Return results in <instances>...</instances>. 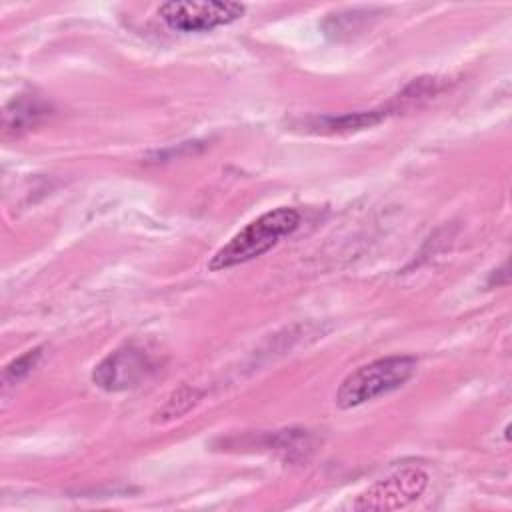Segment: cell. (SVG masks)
<instances>
[{
	"instance_id": "cell-7",
	"label": "cell",
	"mask_w": 512,
	"mask_h": 512,
	"mask_svg": "<svg viewBox=\"0 0 512 512\" xmlns=\"http://www.w3.org/2000/svg\"><path fill=\"white\" fill-rule=\"evenodd\" d=\"M200 398H202V392L198 388H194V386H180L154 412V424H168V422H172L176 418H182L184 414H188L198 404Z\"/></svg>"
},
{
	"instance_id": "cell-6",
	"label": "cell",
	"mask_w": 512,
	"mask_h": 512,
	"mask_svg": "<svg viewBox=\"0 0 512 512\" xmlns=\"http://www.w3.org/2000/svg\"><path fill=\"white\" fill-rule=\"evenodd\" d=\"M48 110H50V106L46 102H42L40 98L22 94V96L14 98L4 108V128L8 132H16V134L30 130L48 114Z\"/></svg>"
},
{
	"instance_id": "cell-1",
	"label": "cell",
	"mask_w": 512,
	"mask_h": 512,
	"mask_svg": "<svg viewBox=\"0 0 512 512\" xmlns=\"http://www.w3.org/2000/svg\"><path fill=\"white\" fill-rule=\"evenodd\" d=\"M298 226L300 212L294 208L280 206L264 212L214 252L208 262V270L218 272L238 264H246L272 250L284 236H290Z\"/></svg>"
},
{
	"instance_id": "cell-9",
	"label": "cell",
	"mask_w": 512,
	"mask_h": 512,
	"mask_svg": "<svg viewBox=\"0 0 512 512\" xmlns=\"http://www.w3.org/2000/svg\"><path fill=\"white\" fill-rule=\"evenodd\" d=\"M40 356H42V348L38 346V348H34V350H28L26 354H22L20 358H16L14 362H10V364L4 368V374H2V384H4V388L14 386V384L20 382L22 378H26V376L34 370V366H36V362L40 360Z\"/></svg>"
},
{
	"instance_id": "cell-2",
	"label": "cell",
	"mask_w": 512,
	"mask_h": 512,
	"mask_svg": "<svg viewBox=\"0 0 512 512\" xmlns=\"http://www.w3.org/2000/svg\"><path fill=\"white\" fill-rule=\"evenodd\" d=\"M416 372L414 356H386L350 372L336 390V406L356 408L378 396L398 390Z\"/></svg>"
},
{
	"instance_id": "cell-8",
	"label": "cell",
	"mask_w": 512,
	"mask_h": 512,
	"mask_svg": "<svg viewBox=\"0 0 512 512\" xmlns=\"http://www.w3.org/2000/svg\"><path fill=\"white\" fill-rule=\"evenodd\" d=\"M390 114V108H380V110H370V112H354L338 118H322L316 122L314 128L322 132H348V130H360L372 124H378Z\"/></svg>"
},
{
	"instance_id": "cell-3",
	"label": "cell",
	"mask_w": 512,
	"mask_h": 512,
	"mask_svg": "<svg viewBox=\"0 0 512 512\" xmlns=\"http://www.w3.org/2000/svg\"><path fill=\"white\" fill-rule=\"evenodd\" d=\"M156 368V358L144 346L126 342L94 366L92 382L106 392H122L138 386Z\"/></svg>"
},
{
	"instance_id": "cell-4",
	"label": "cell",
	"mask_w": 512,
	"mask_h": 512,
	"mask_svg": "<svg viewBox=\"0 0 512 512\" xmlns=\"http://www.w3.org/2000/svg\"><path fill=\"white\" fill-rule=\"evenodd\" d=\"M246 6L240 2H196V0H176L164 2L158 8L162 22L178 32H208L234 20L242 18Z\"/></svg>"
},
{
	"instance_id": "cell-5",
	"label": "cell",
	"mask_w": 512,
	"mask_h": 512,
	"mask_svg": "<svg viewBox=\"0 0 512 512\" xmlns=\"http://www.w3.org/2000/svg\"><path fill=\"white\" fill-rule=\"evenodd\" d=\"M428 486V474L420 468H402L356 496L354 510H398L422 496Z\"/></svg>"
}]
</instances>
